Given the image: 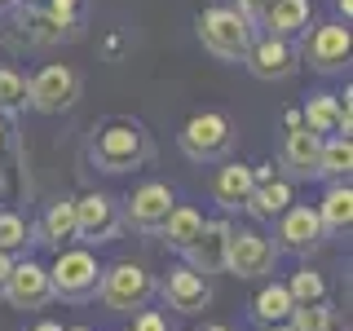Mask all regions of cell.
Segmentation results:
<instances>
[{
  "label": "cell",
  "instance_id": "6da1fadb",
  "mask_svg": "<svg viewBox=\"0 0 353 331\" xmlns=\"http://www.w3.org/2000/svg\"><path fill=\"white\" fill-rule=\"evenodd\" d=\"M88 154L102 172H132L150 159V137L132 119H106L88 141Z\"/></svg>",
  "mask_w": 353,
  "mask_h": 331
},
{
  "label": "cell",
  "instance_id": "7a4b0ae2",
  "mask_svg": "<svg viewBox=\"0 0 353 331\" xmlns=\"http://www.w3.org/2000/svg\"><path fill=\"white\" fill-rule=\"evenodd\" d=\"M159 292L154 274L137 261H115L110 270H102V283H97V301L115 314H132V309H146L150 296Z\"/></svg>",
  "mask_w": 353,
  "mask_h": 331
},
{
  "label": "cell",
  "instance_id": "3957f363",
  "mask_svg": "<svg viewBox=\"0 0 353 331\" xmlns=\"http://www.w3.org/2000/svg\"><path fill=\"white\" fill-rule=\"evenodd\" d=\"M44 270H49L53 296H62V301H88L102 283V265L88 248H58L53 265H44Z\"/></svg>",
  "mask_w": 353,
  "mask_h": 331
},
{
  "label": "cell",
  "instance_id": "277c9868",
  "mask_svg": "<svg viewBox=\"0 0 353 331\" xmlns=\"http://www.w3.org/2000/svg\"><path fill=\"white\" fill-rule=\"evenodd\" d=\"M199 40H203V49L216 53V58L243 62V53H248V44H252V22L230 5H212V9L199 14Z\"/></svg>",
  "mask_w": 353,
  "mask_h": 331
},
{
  "label": "cell",
  "instance_id": "5b68a950",
  "mask_svg": "<svg viewBox=\"0 0 353 331\" xmlns=\"http://www.w3.org/2000/svg\"><path fill=\"white\" fill-rule=\"evenodd\" d=\"M234 146V128L221 110H199V115L185 119L181 128V150L190 154L194 163H221Z\"/></svg>",
  "mask_w": 353,
  "mask_h": 331
},
{
  "label": "cell",
  "instance_id": "8992f818",
  "mask_svg": "<svg viewBox=\"0 0 353 331\" xmlns=\"http://www.w3.org/2000/svg\"><path fill=\"white\" fill-rule=\"evenodd\" d=\"M279 265V248L274 239H265L261 230H234L230 225V239H225V270L234 279H265L274 274Z\"/></svg>",
  "mask_w": 353,
  "mask_h": 331
},
{
  "label": "cell",
  "instance_id": "52a82bcc",
  "mask_svg": "<svg viewBox=\"0 0 353 331\" xmlns=\"http://www.w3.org/2000/svg\"><path fill=\"white\" fill-rule=\"evenodd\" d=\"M75 97H80V75L62 62L40 66L27 80V106H36L40 115H58V110L75 106Z\"/></svg>",
  "mask_w": 353,
  "mask_h": 331
},
{
  "label": "cell",
  "instance_id": "ba28073f",
  "mask_svg": "<svg viewBox=\"0 0 353 331\" xmlns=\"http://www.w3.org/2000/svg\"><path fill=\"white\" fill-rule=\"evenodd\" d=\"M75 230L84 243H110L124 230V212H119V199L106 190H88L75 199Z\"/></svg>",
  "mask_w": 353,
  "mask_h": 331
},
{
  "label": "cell",
  "instance_id": "9c48e42d",
  "mask_svg": "<svg viewBox=\"0 0 353 331\" xmlns=\"http://www.w3.org/2000/svg\"><path fill=\"white\" fill-rule=\"evenodd\" d=\"M159 292H163V301H168V309H176V314H185V318L203 314V309L212 305V283L199 270H190L185 261L168 270V279L159 283Z\"/></svg>",
  "mask_w": 353,
  "mask_h": 331
},
{
  "label": "cell",
  "instance_id": "30bf717a",
  "mask_svg": "<svg viewBox=\"0 0 353 331\" xmlns=\"http://www.w3.org/2000/svg\"><path fill=\"white\" fill-rule=\"evenodd\" d=\"M274 234H279V243H274L279 252H296V257H305V252H314L318 243L327 239V230H323V221H318L314 203H292L279 217V230H274Z\"/></svg>",
  "mask_w": 353,
  "mask_h": 331
},
{
  "label": "cell",
  "instance_id": "8fae6325",
  "mask_svg": "<svg viewBox=\"0 0 353 331\" xmlns=\"http://www.w3.org/2000/svg\"><path fill=\"white\" fill-rule=\"evenodd\" d=\"M172 203H176V194H172L168 181H141L137 190L124 199V221L150 234V230H159L163 221H168Z\"/></svg>",
  "mask_w": 353,
  "mask_h": 331
},
{
  "label": "cell",
  "instance_id": "7c38bea8",
  "mask_svg": "<svg viewBox=\"0 0 353 331\" xmlns=\"http://www.w3.org/2000/svg\"><path fill=\"white\" fill-rule=\"evenodd\" d=\"M5 296L14 309H44L53 301V287H49V270H44L40 261H14V270H9L5 279Z\"/></svg>",
  "mask_w": 353,
  "mask_h": 331
},
{
  "label": "cell",
  "instance_id": "4fadbf2b",
  "mask_svg": "<svg viewBox=\"0 0 353 331\" xmlns=\"http://www.w3.org/2000/svg\"><path fill=\"white\" fill-rule=\"evenodd\" d=\"M243 62H248V71L256 75V80H287V75L296 71V44L292 40H279V36H252L248 53H243Z\"/></svg>",
  "mask_w": 353,
  "mask_h": 331
},
{
  "label": "cell",
  "instance_id": "5bb4252c",
  "mask_svg": "<svg viewBox=\"0 0 353 331\" xmlns=\"http://www.w3.org/2000/svg\"><path fill=\"white\" fill-rule=\"evenodd\" d=\"M305 58L314 71H340L349 62V27L345 22H323L305 44Z\"/></svg>",
  "mask_w": 353,
  "mask_h": 331
},
{
  "label": "cell",
  "instance_id": "9a60e30c",
  "mask_svg": "<svg viewBox=\"0 0 353 331\" xmlns=\"http://www.w3.org/2000/svg\"><path fill=\"white\" fill-rule=\"evenodd\" d=\"M225 239H230V221L216 217V221H203V234L190 243V252H185V265L199 270L208 279V274H221L225 270Z\"/></svg>",
  "mask_w": 353,
  "mask_h": 331
},
{
  "label": "cell",
  "instance_id": "2e32d148",
  "mask_svg": "<svg viewBox=\"0 0 353 331\" xmlns=\"http://www.w3.org/2000/svg\"><path fill=\"white\" fill-rule=\"evenodd\" d=\"M252 190H256V181H252V163H221L216 177H212V199L225 208V212L243 208Z\"/></svg>",
  "mask_w": 353,
  "mask_h": 331
},
{
  "label": "cell",
  "instance_id": "e0dca14e",
  "mask_svg": "<svg viewBox=\"0 0 353 331\" xmlns=\"http://www.w3.org/2000/svg\"><path fill=\"white\" fill-rule=\"evenodd\" d=\"M318 154H323V137H314L305 124L287 132V141H283V163H287L296 177H318Z\"/></svg>",
  "mask_w": 353,
  "mask_h": 331
},
{
  "label": "cell",
  "instance_id": "ac0fdd59",
  "mask_svg": "<svg viewBox=\"0 0 353 331\" xmlns=\"http://www.w3.org/2000/svg\"><path fill=\"white\" fill-rule=\"evenodd\" d=\"M296 203V190H292V181H283V177H274V181H265V185H256V190L248 194V212L256 217V221H279L287 208Z\"/></svg>",
  "mask_w": 353,
  "mask_h": 331
},
{
  "label": "cell",
  "instance_id": "d6986e66",
  "mask_svg": "<svg viewBox=\"0 0 353 331\" xmlns=\"http://www.w3.org/2000/svg\"><path fill=\"white\" fill-rule=\"evenodd\" d=\"M203 212H199V208H190V203H172V212H168V221H163V239H168V248L172 252H181V257H185V252H190V243L199 239V234H203Z\"/></svg>",
  "mask_w": 353,
  "mask_h": 331
},
{
  "label": "cell",
  "instance_id": "ffe728a7",
  "mask_svg": "<svg viewBox=\"0 0 353 331\" xmlns=\"http://www.w3.org/2000/svg\"><path fill=\"white\" fill-rule=\"evenodd\" d=\"M314 208H318V221H323V230H336V234H345V230L353 225V185H349V177H345V181H331L327 194H323V203H314Z\"/></svg>",
  "mask_w": 353,
  "mask_h": 331
},
{
  "label": "cell",
  "instance_id": "44dd1931",
  "mask_svg": "<svg viewBox=\"0 0 353 331\" xmlns=\"http://www.w3.org/2000/svg\"><path fill=\"white\" fill-rule=\"evenodd\" d=\"M265 36H279V40H292L309 27V0H274V9L261 18Z\"/></svg>",
  "mask_w": 353,
  "mask_h": 331
},
{
  "label": "cell",
  "instance_id": "7402d4cb",
  "mask_svg": "<svg viewBox=\"0 0 353 331\" xmlns=\"http://www.w3.org/2000/svg\"><path fill=\"white\" fill-rule=\"evenodd\" d=\"M301 124L314 132V137H349L345 128H340V110H336V93H314L301 110Z\"/></svg>",
  "mask_w": 353,
  "mask_h": 331
},
{
  "label": "cell",
  "instance_id": "603a6c76",
  "mask_svg": "<svg viewBox=\"0 0 353 331\" xmlns=\"http://www.w3.org/2000/svg\"><path fill=\"white\" fill-rule=\"evenodd\" d=\"M75 239H80V230H75V199H58V203H49V212H44V221H40V239L36 243L71 248Z\"/></svg>",
  "mask_w": 353,
  "mask_h": 331
},
{
  "label": "cell",
  "instance_id": "cb8c5ba5",
  "mask_svg": "<svg viewBox=\"0 0 353 331\" xmlns=\"http://www.w3.org/2000/svg\"><path fill=\"white\" fill-rule=\"evenodd\" d=\"M292 309H296V301H292V292H287V283H265L261 292H256V301H252V314H256L261 327L287 323V318H292Z\"/></svg>",
  "mask_w": 353,
  "mask_h": 331
},
{
  "label": "cell",
  "instance_id": "d4e9b609",
  "mask_svg": "<svg viewBox=\"0 0 353 331\" xmlns=\"http://www.w3.org/2000/svg\"><path fill=\"white\" fill-rule=\"evenodd\" d=\"M353 168V141L349 137H327L323 154H318V177H331V181H345Z\"/></svg>",
  "mask_w": 353,
  "mask_h": 331
},
{
  "label": "cell",
  "instance_id": "484cf974",
  "mask_svg": "<svg viewBox=\"0 0 353 331\" xmlns=\"http://www.w3.org/2000/svg\"><path fill=\"white\" fill-rule=\"evenodd\" d=\"M287 292H292L296 305H323L327 301V274L314 270V265H301V270L287 279Z\"/></svg>",
  "mask_w": 353,
  "mask_h": 331
},
{
  "label": "cell",
  "instance_id": "4316f807",
  "mask_svg": "<svg viewBox=\"0 0 353 331\" xmlns=\"http://www.w3.org/2000/svg\"><path fill=\"white\" fill-rule=\"evenodd\" d=\"M287 323H292V331H336V309L327 301L323 305H296Z\"/></svg>",
  "mask_w": 353,
  "mask_h": 331
},
{
  "label": "cell",
  "instance_id": "83f0119b",
  "mask_svg": "<svg viewBox=\"0 0 353 331\" xmlns=\"http://www.w3.org/2000/svg\"><path fill=\"white\" fill-rule=\"evenodd\" d=\"M27 239H31L27 217L14 212V208H5V212H0V252H9V257H14L18 248H27Z\"/></svg>",
  "mask_w": 353,
  "mask_h": 331
},
{
  "label": "cell",
  "instance_id": "f1b7e54d",
  "mask_svg": "<svg viewBox=\"0 0 353 331\" xmlns=\"http://www.w3.org/2000/svg\"><path fill=\"white\" fill-rule=\"evenodd\" d=\"M27 106V80L14 66H0V110H22Z\"/></svg>",
  "mask_w": 353,
  "mask_h": 331
},
{
  "label": "cell",
  "instance_id": "f546056e",
  "mask_svg": "<svg viewBox=\"0 0 353 331\" xmlns=\"http://www.w3.org/2000/svg\"><path fill=\"white\" fill-rule=\"evenodd\" d=\"M31 36L49 44V40H66V36H75V27H62V22H53L49 14H36V18H31Z\"/></svg>",
  "mask_w": 353,
  "mask_h": 331
},
{
  "label": "cell",
  "instance_id": "4dcf8cb0",
  "mask_svg": "<svg viewBox=\"0 0 353 331\" xmlns=\"http://www.w3.org/2000/svg\"><path fill=\"white\" fill-rule=\"evenodd\" d=\"M80 5L84 0H44V14L53 22H62V27H75L80 22Z\"/></svg>",
  "mask_w": 353,
  "mask_h": 331
},
{
  "label": "cell",
  "instance_id": "1f68e13d",
  "mask_svg": "<svg viewBox=\"0 0 353 331\" xmlns=\"http://www.w3.org/2000/svg\"><path fill=\"white\" fill-rule=\"evenodd\" d=\"M128 331H172V327H168V318H163L159 309H137Z\"/></svg>",
  "mask_w": 353,
  "mask_h": 331
},
{
  "label": "cell",
  "instance_id": "d6a6232c",
  "mask_svg": "<svg viewBox=\"0 0 353 331\" xmlns=\"http://www.w3.org/2000/svg\"><path fill=\"white\" fill-rule=\"evenodd\" d=\"M274 9V0H239V14L252 22V27H261V18Z\"/></svg>",
  "mask_w": 353,
  "mask_h": 331
},
{
  "label": "cell",
  "instance_id": "836d02e7",
  "mask_svg": "<svg viewBox=\"0 0 353 331\" xmlns=\"http://www.w3.org/2000/svg\"><path fill=\"white\" fill-rule=\"evenodd\" d=\"M9 270H14V257H9V252H0V292H5V279H9Z\"/></svg>",
  "mask_w": 353,
  "mask_h": 331
},
{
  "label": "cell",
  "instance_id": "e575fe53",
  "mask_svg": "<svg viewBox=\"0 0 353 331\" xmlns=\"http://www.w3.org/2000/svg\"><path fill=\"white\" fill-rule=\"evenodd\" d=\"M119 49H124V36H110L106 40V58H119Z\"/></svg>",
  "mask_w": 353,
  "mask_h": 331
},
{
  "label": "cell",
  "instance_id": "d590c367",
  "mask_svg": "<svg viewBox=\"0 0 353 331\" xmlns=\"http://www.w3.org/2000/svg\"><path fill=\"white\" fill-rule=\"evenodd\" d=\"M283 124H287V132H292V128H301V110L292 106V110H287V115H283Z\"/></svg>",
  "mask_w": 353,
  "mask_h": 331
},
{
  "label": "cell",
  "instance_id": "8d00e7d4",
  "mask_svg": "<svg viewBox=\"0 0 353 331\" xmlns=\"http://www.w3.org/2000/svg\"><path fill=\"white\" fill-rule=\"evenodd\" d=\"M31 331H66V327H62V323H53V318H40V323L31 327Z\"/></svg>",
  "mask_w": 353,
  "mask_h": 331
},
{
  "label": "cell",
  "instance_id": "74e56055",
  "mask_svg": "<svg viewBox=\"0 0 353 331\" xmlns=\"http://www.w3.org/2000/svg\"><path fill=\"white\" fill-rule=\"evenodd\" d=\"M199 331H234V327H230V323H203Z\"/></svg>",
  "mask_w": 353,
  "mask_h": 331
},
{
  "label": "cell",
  "instance_id": "f35d334b",
  "mask_svg": "<svg viewBox=\"0 0 353 331\" xmlns=\"http://www.w3.org/2000/svg\"><path fill=\"white\" fill-rule=\"evenodd\" d=\"M336 9L345 14V22H349V14H353V0H336Z\"/></svg>",
  "mask_w": 353,
  "mask_h": 331
},
{
  "label": "cell",
  "instance_id": "ab89813d",
  "mask_svg": "<svg viewBox=\"0 0 353 331\" xmlns=\"http://www.w3.org/2000/svg\"><path fill=\"white\" fill-rule=\"evenodd\" d=\"M18 5V0H0V14H5V9H14Z\"/></svg>",
  "mask_w": 353,
  "mask_h": 331
},
{
  "label": "cell",
  "instance_id": "60d3db41",
  "mask_svg": "<svg viewBox=\"0 0 353 331\" xmlns=\"http://www.w3.org/2000/svg\"><path fill=\"white\" fill-rule=\"evenodd\" d=\"M265 331H292V323H279V327H265Z\"/></svg>",
  "mask_w": 353,
  "mask_h": 331
},
{
  "label": "cell",
  "instance_id": "b9f144b4",
  "mask_svg": "<svg viewBox=\"0 0 353 331\" xmlns=\"http://www.w3.org/2000/svg\"><path fill=\"white\" fill-rule=\"evenodd\" d=\"M0 154H5V124H0Z\"/></svg>",
  "mask_w": 353,
  "mask_h": 331
},
{
  "label": "cell",
  "instance_id": "7bdbcfd3",
  "mask_svg": "<svg viewBox=\"0 0 353 331\" xmlns=\"http://www.w3.org/2000/svg\"><path fill=\"white\" fill-rule=\"evenodd\" d=\"M66 331H93V327H84V323H80V327H66Z\"/></svg>",
  "mask_w": 353,
  "mask_h": 331
},
{
  "label": "cell",
  "instance_id": "ee69618b",
  "mask_svg": "<svg viewBox=\"0 0 353 331\" xmlns=\"http://www.w3.org/2000/svg\"><path fill=\"white\" fill-rule=\"evenodd\" d=\"M27 5H40V0H27Z\"/></svg>",
  "mask_w": 353,
  "mask_h": 331
}]
</instances>
